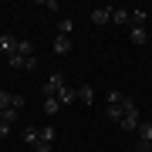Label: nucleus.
Segmentation results:
<instances>
[{"mask_svg":"<svg viewBox=\"0 0 152 152\" xmlns=\"http://www.w3.org/2000/svg\"><path fill=\"white\" fill-rule=\"evenodd\" d=\"M7 64L14 71H34L37 68V54H20V51H14V54L7 58Z\"/></svg>","mask_w":152,"mask_h":152,"instance_id":"2","label":"nucleus"},{"mask_svg":"<svg viewBox=\"0 0 152 152\" xmlns=\"http://www.w3.org/2000/svg\"><path fill=\"white\" fill-rule=\"evenodd\" d=\"M78 102H81V105H91L95 102V88L91 85H78Z\"/></svg>","mask_w":152,"mask_h":152,"instance_id":"10","label":"nucleus"},{"mask_svg":"<svg viewBox=\"0 0 152 152\" xmlns=\"http://www.w3.org/2000/svg\"><path fill=\"white\" fill-rule=\"evenodd\" d=\"M112 24H115V27H129V10L115 7V14H112Z\"/></svg>","mask_w":152,"mask_h":152,"instance_id":"13","label":"nucleus"},{"mask_svg":"<svg viewBox=\"0 0 152 152\" xmlns=\"http://www.w3.org/2000/svg\"><path fill=\"white\" fill-rule=\"evenodd\" d=\"M145 24H149V10L132 7V10H129V27H145Z\"/></svg>","mask_w":152,"mask_h":152,"instance_id":"7","label":"nucleus"},{"mask_svg":"<svg viewBox=\"0 0 152 152\" xmlns=\"http://www.w3.org/2000/svg\"><path fill=\"white\" fill-rule=\"evenodd\" d=\"M129 41L132 44H145L149 41V31L145 27H129Z\"/></svg>","mask_w":152,"mask_h":152,"instance_id":"12","label":"nucleus"},{"mask_svg":"<svg viewBox=\"0 0 152 152\" xmlns=\"http://www.w3.org/2000/svg\"><path fill=\"white\" fill-rule=\"evenodd\" d=\"M132 98L125 95V91H108V98H105V115H108L112 122H118L122 115H125V108H132Z\"/></svg>","mask_w":152,"mask_h":152,"instance_id":"1","label":"nucleus"},{"mask_svg":"<svg viewBox=\"0 0 152 152\" xmlns=\"http://www.w3.org/2000/svg\"><path fill=\"white\" fill-rule=\"evenodd\" d=\"M58 108H61L58 98H44V112H48V115H58Z\"/></svg>","mask_w":152,"mask_h":152,"instance_id":"15","label":"nucleus"},{"mask_svg":"<svg viewBox=\"0 0 152 152\" xmlns=\"http://www.w3.org/2000/svg\"><path fill=\"white\" fill-rule=\"evenodd\" d=\"M135 142H145V145H152V122H145V118H142L139 132H135Z\"/></svg>","mask_w":152,"mask_h":152,"instance_id":"9","label":"nucleus"},{"mask_svg":"<svg viewBox=\"0 0 152 152\" xmlns=\"http://www.w3.org/2000/svg\"><path fill=\"white\" fill-rule=\"evenodd\" d=\"M58 102H61V105H71V102H78V88H64V91L58 95Z\"/></svg>","mask_w":152,"mask_h":152,"instance_id":"14","label":"nucleus"},{"mask_svg":"<svg viewBox=\"0 0 152 152\" xmlns=\"http://www.w3.org/2000/svg\"><path fill=\"white\" fill-rule=\"evenodd\" d=\"M37 135H41V129L37 125H24V132H20V139H24V145H37Z\"/></svg>","mask_w":152,"mask_h":152,"instance_id":"8","label":"nucleus"},{"mask_svg":"<svg viewBox=\"0 0 152 152\" xmlns=\"http://www.w3.org/2000/svg\"><path fill=\"white\" fill-rule=\"evenodd\" d=\"M0 122H4V112H0Z\"/></svg>","mask_w":152,"mask_h":152,"instance_id":"19","label":"nucleus"},{"mask_svg":"<svg viewBox=\"0 0 152 152\" xmlns=\"http://www.w3.org/2000/svg\"><path fill=\"white\" fill-rule=\"evenodd\" d=\"M71 31H75V20H68V17H64V20L58 24V34H71Z\"/></svg>","mask_w":152,"mask_h":152,"instance_id":"16","label":"nucleus"},{"mask_svg":"<svg viewBox=\"0 0 152 152\" xmlns=\"http://www.w3.org/2000/svg\"><path fill=\"white\" fill-rule=\"evenodd\" d=\"M68 51H71V37L68 34H58L54 37V54H68Z\"/></svg>","mask_w":152,"mask_h":152,"instance_id":"11","label":"nucleus"},{"mask_svg":"<svg viewBox=\"0 0 152 152\" xmlns=\"http://www.w3.org/2000/svg\"><path fill=\"white\" fill-rule=\"evenodd\" d=\"M7 132H10V125H7V122H0V139H4Z\"/></svg>","mask_w":152,"mask_h":152,"instance_id":"18","label":"nucleus"},{"mask_svg":"<svg viewBox=\"0 0 152 152\" xmlns=\"http://www.w3.org/2000/svg\"><path fill=\"white\" fill-rule=\"evenodd\" d=\"M14 118H17V108H4V122L14 125Z\"/></svg>","mask_w":152,"mask_h":152,"instance_id":"17","label":"nucleus"},{"mask_svg":"<svg viewBox=\"0 0 152 152\" xmlns=\"http://www.w3.org/2000/svg\"><path fill=\"white\" fill-rule=\"evenodd\" d=\"M64 88H68V85H64V75H61V71H54V75L44 81V91H41V95H44V98H58Z\"/></svg>","mask_w":152,"mask_h":152,"instance_id":"4","label":"nucleus"},{"mask_svg":"<svg viewBox=\"0 0 152 152\" xmlns=\"http://www.w3.org/2000/svg\"><path fill=\"white\" fill-rule=\"evenodd\" d=\"M112 14H115V7L112 4H102V7H95V10L88 14V20H91L95 27H105V24H112Z\"/></svg>","mask_w":152,"mask_h":152,"instance_id":"5","label":"nucleus"},{"mask_svg":"<svg viewBox=\"0 0 152 152\" xmlns=\"http://www.w3.org/2000/svg\"><path fill=\"white\" fill-rule=\"evenodd\" d=\"M54 125H44L41 129V135H37V145H34V152H51V142H54Z\"/></svg>","mask_w":152,"mask_h":152,"instance_id":"6","label":"nucleus"},{"mask_svg":"<svg viewBox=\"0 0 152 152\" xmlns=\"http://www.w3.org/2000/svg\"><path fill=\"white\" fill-rule=\"evenodd\" d=\"M139 125H142L139 105H132V108H125V115L118 118V129H122V132H139Z\"/></svg>","mask_w":152,"mask_h":152,"instance_id":"3","label":"nucleus"}]
</instances>
